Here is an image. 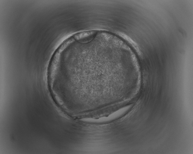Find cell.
<instances>
[{
    "mask_svg": "<svg viewBox=\"0 0 193 154\" xmlns=\"http://www.w3.org/2000/svg\"><path fill=\"white\" fill-rule=\"evenodd\" d=\"M97 31L91 30L86 31L74 35V38L80 43H86L92 41L95 37Z\"/></svg>",
    "mask_w": 193,
    "mask_h": 154,
    "instance_id": "1",
    "label": "cell"
}]
</instances>
